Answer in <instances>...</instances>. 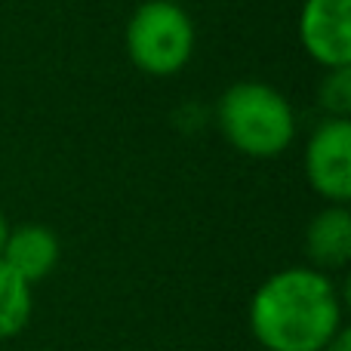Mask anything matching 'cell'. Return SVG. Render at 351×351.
Returning <instances> with one entry per match:
<instances>
[{"label": "cell", "mask_w": 351, "mask_h": 351, "mask_svg": "<svg viewBox=\"0 0 351 351\" xmlns=\"http://www.w3.org/2000/svg\"><path fill=\"white\" fill-rule=\"evenodd\" d=\"M250 333L265 351H324L342 333V299L321 268L274 271L250 299Z\"/></svg>", "instance_id": "obj_1"}, {"label": "cell", "mask_w": 351, "mask_h": 351, "mask_svg": "<svg viewBox=\"0 0 351 351\" xmlns=\"http://www.w3.org/2000/svg\"><path fill=\"white\" fill-rule=\"evenodd\" d=\"M219 133L234 152L253 160H271L296 139V114L290 99L262 80H237L219 96Z\"/></svg>", "instance_id": "obj_2"}, {"label": "cell", "mask_w": 351, "mask_h": 351, "mask_svg": "<svg viewBox=\"0 0 351 351\" xmlns=\"http://www.w3.org/2000/svg\"><path fill=\"white\" fill-rule=\"evenodd\" d=\"M194 22L176 0H145L127 22V56L142 74L170 77L194 56Z\"/></svg>", "instance_id": "obj_3"}, {"label": "cell", "mask_w": 351, "mask_h": 351, "mask_svg": "<svg viewBox=\"0 0 351 351\" xmlns=\"http://www.w3.org/2000/svg\"><path fill=\"white\" fill-rule=\"evenodd\" d=\"M308 185L330 204H348L351 197V121L324 117L305 145Z\"/></svg>", "instance_id": "obj_4"}, {"label": "cell", "mask_w": 351, "mask_h": 351, "mask_svg": "<svg viewBox=\"0 0 351 351\" xmlns=\"http://www.w3.org/2000/svg\"><path fill=\"white\" fill-rule=\"evenodd\" d=\"M299 40L324 71L351 65V0H305Z\"/></svg>", "instance_id": "obj_5"}, {"label": "cell", "mask_w": 351, "mask_h": 351, "mask_svg": "<svg viewBox=\"0 0 351 351\" xmlns=\"http://www.w3.org/2000/svg\"><path fill=\"white\" fill-rule=\"evenodd\" d=\"M59 256H62V243L53 228H47V225H40V222H25V225L10 228L0 259H3L19 278H25L34 287V284H40L43 278L53 274V268L59 265Z\"/></svg>", "instance_id": "obj_6"}, {"label": "cell", "mask_w": 351, "mask_h": 351, "mask_svg": "<svg viewBox=\"0 0 351 351\" xmlns=\"http://www.w3.org/2000/svg\"><path fill=\"white\" fill-rule=\"evenodd\" d=\"M305 250L315 268L333 271L351 259V213L346 204H327L305 228Z\"/></svg>", "instance_id": "obj_7"}, {"label": "cell", "mask_w": 351, "mask_h": 351, "mask_svg": "<svg viewBox=\"0 0 351 351\" xmlns=\"http://www.w3.org/2000/svg\"><path fill=\"white\" fill-rule=\"evenodd\" d=\"M31 311H34L31 284L0 259V339L22 333L31 321Z\"/></svg>", "instance_id": "obj_8"}, {"label": "cell", "mask_w": 351, "mask_h": 351, "mask_svg": "<svg viewBox=\"0 0 351 351\" xmlns=\"http://www.w3.org/2000/svg\"><path fill=\"white\" fill-rule=\"evenodd\" d=\"M317 105L327 117H348L351 111V65L327 68L321 86H317Z\"/></svg>", "instance_id": "obj_9"}, {"label": "cell", "mask_w": 351, "mask_h": 351, "mask_svg": "<svg viewBox=\"0 0 351 351\" xmlns=\"http://www.w3.org/2000/svg\"><path fill=\"white\" fill-rule=\"evenodd\" d=\"M324 351H351V333H348L346 327H342V333L336 336V339L330 342V346L324 348Z\"/></svg>", "instance_id": "obj_10"}, {"label": "cell", "mask_w": 351, "mask_h": 351, "mask_svg": "<svg viewBox=\"0 0 351 351\" xmlns=\"http://www.w3.org/2000/svg\"><path fill=\"white\" fill-rule=\"evenodd\" d=\"M6 234H10V222H6V213L0 210V253H3V243H6Z\"/></svg>", "instance_id": "obj_11"}]
</instances>
